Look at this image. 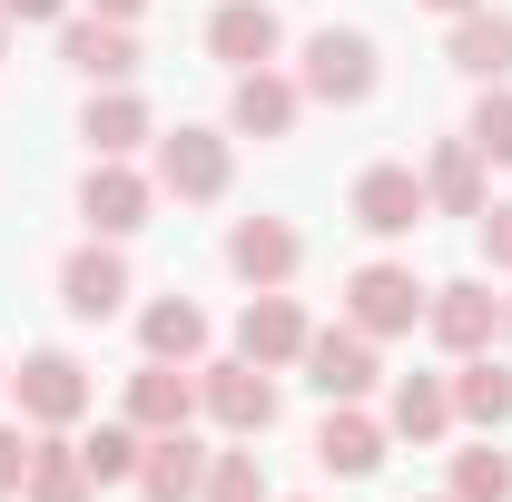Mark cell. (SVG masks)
Segmentation results:
<instances>
[{
	"label": "cell",
	"instance_id": "27",
	"mask_svg": "<svg viewBox=\"0 0 512 502\" xmlns=\"http://www.w3.org/2000/svg\"><path fill=\"white\" fill-rule=\"evenodd\" d=\"M453 502H512V453H493V443L453 453Z\"/></svg>",
	"mask_w": 512,
	"mask_h": 502
},
{
	"label": "cell",
	"instance_id": "34",
	"mask_svg": "<svg viewBox=\"0 0 512 502\" xmlns=\"http://www.w3.org/2000/svg\"><path fill=\"white\" fill-rule=\"evenodd\" d=\"M424 10H444V20H463V10H483V0H424Z\"/></svg>",
	"mask_w": 512,
	"mask_h": 502
},
{
	"label": "cell",
	"instance_id": "28",
	"mask_svg": "<svg viewBox=\"0 0 512 502\" xmlns=\"http://www.w3.org/2000/svg\"><path fill=\"white\" fill-rule=\"evenodd\" d=\"M463 138L493 158V168H512V79H493L483 99H473V119H463Z\"/></svg>",
	"mask_w": 512,
	"mask_h": 502
},
{
	"label": "cell",
	"instance_id": "26",
	"mask_svg": "<svg viewBox=\"0 0 512 502\" xmlns=\"http://www.w3.org/2000/svg\"><path fill=\"white\" fill-rule=\"evenodd\" d=\"M138 453H148V434L138 424H99V434H79V463H89V483H138Z\"/></svg>",
	"mask_w": 512,
	"mask_h": 502
},
{
	"label": "cell",
	"instance_id": "25",
	"mask_svg": "<svg viewBox=\"0 0 512 502\" xmlns=\"http://www.w3.org/2000/svg\"><path fill=\"white\" fill-rule=\"evenodd\" d=\"M138 345H148L158 365H197V355H207V315H197L188 296H158V306L138 315Z\"/></svg>",
	"mask_w": 512,
	"mask_h": 502
},
{
	"label": "cell",
	"instance_id": "3",
	"mask_svg": "<svg viewBox=\"0 0 512 502\" xmlns=\"http://www.w3.org/2000/svg\"><path fill=\"white\" fill-rule=\"evenodd\" d=\"M424 296H434V286H414V266H355V276H345V325H355V335H414V325H424Z\"/></svg>",
	"mask_w": 512,
	"mask_h": 502
},
{
	"label": "cell",
	"instance_id": "15",
	"mask_svg": "<svg viewBox=\"0 0 512 502\" xmlns=\"http://www.w3.org/2000/svg\"><path fill=\"white\" fill-rule=\"evenodd\" d=\"M207 443L178 424V434H148V453H138V502H197L207 493Z\"/></svg>",
	"mask_w": 512,
	"mask_h": 502
},
{
	"label": "cell",
	"instance_id": "16",
	"mask_svg": "<svg viewBox=\"0 0 512 502\" xmlns=\"http://www.w3.org/2000/svg\"><path fill=\"white\" fill-rule=\"evenodd\" d=\"M227 266H237L247 286H286V276L306 266V237H296L286 217H237V227H227Z\"/></svg>",
	"mask_w": 512,
	"mask_h": 502
},
{
	"label": "cell",
	"instance_id": "24",
	"mask_svg": "<svg viewBox=\"0 0 512 502\" xmlns=\"http://www.w3.org/2000/svg\"><path fill=\"white\" fill-rule=\"evenodd\" d=\"M99 483H89V463H79V443L69 434H30V483H20V502H89Z\"/></svg>",
	"mask_w": 512,
	"mask_h": 502
},
{
	"label": "cell",
	"instance_id": "4",
	"mask_svg": "<svg viewBox=\"0 0 512 502\" xmlns=\"http://www.w3.org/2000/svg\"><path fill=\"white\" fill-rule=\"evenodd\" d=\"M10 394H20V414H30L40 434H69V424L89 414V365H79V355H60V345H40V355H20Z\"/></svg>",
	"mask_w": 512,
	"mask_h": 502
},
{
	"label": "cell",
	"instance_id": "32",
	"mask_svg": "<svg viewBox=\"0 0 512 502\" xmlns=\"http://www.w3.org/2000/svg\"><path fill=\"white\" fill-rule=\"evenodd\" d=\"M10 10V30H30V20H69V0H0Z\"/></svg>",
	"mask_w": 512,
	"mask_h": 502
},
{
	"label": "cell",
	"instance_id": "38",
	"mask_svg": "<svg viewBox=\"0 0 512 502\" xmlns=\"http://www.w3.org/2000/svg\"><path fill=\"white\" fill-rule=\"evenodd\" d=\"M444 502H453V493H444Z\"/></svg>",
	"mask_w": 512,
	"mask_h": 502
},
{
	"label": "cell",
	"instance_id": "13",
	"mask_svg": "<svg viewBox=\"0 0 512 502\" xmlns=\"http://www.w3.org/2000/svg\"><path fill=\"white\" fill-rule=\"evenodd\" d=\"M207 50H217L227 69H276L286 20H276L266 0H217V10H207Z\"/></svg>",
	"mask_w": 512,
	"mask_h": 502
},
{
	"label": "cell",
	"instance_id": "1",
	"mask_svg": "<svg viewBox=\"0 0 512 502\" xmlns=\"http://www.w3.org/2000/svg\"><path fill=\"white\" fill-rule=\"evenodd\" d=\"M375 79H384V69H375V40H365V30H335V20L306 40V60H296V89L325 99V109H365Z\"/></svg>",
	"mask_w": 512,
	"mask_h": 502
},
{
	"label": "cell",
	"instance_id": "6",
	"mask_svg": "<svg viewBox=\"0 0 512 502\" xmlns=\"http://www.w3.org/2000/svg\"><path fill=\"white\" fill-rule=\"evenodd\" d=\"M227 178H237V148H227L217 128H168V138H158V188L168 197L207 207V197H227Z\"/></svg>",
	"mask_w": 512,
	"mask_h": 502
},
{
	"label": "cell",
	"instance_id": "37",
	"mask_svg": "<svg viewBox=\"0 0 512 502\" xmlns=\"http://www.w3.org/2000/svg\"><path fill=\"white\" fill-rule=\"evenodd\" d=\"M0 384H10V375H0Z\"/></svg>",
	"mask_w": 512,
	"mask_h": 502
},
{
	"label": "cell",
	"instance_id": "22",
	"mask_svg": "<svg viewBox=\"0 0 512 502\" xmlns=\"http://www.w3.org/2000/svg\"><path fill=\"white\" fill-rule=\"evenodd\" d=\"M384 424L404 443H444L453 434V375H404L394 394H384Z\"/></svg>",
	"mask_w": 512,
	"mask_h": 502
},
{
	"label": "cell",
	"instance_id": "14",
	"mask_svg": "<svg viewBox=\"0 0 512 502\" xmlns=\"http://www.w3.org/2000/svg\"><path fill=\"white\" fill-rule=\"evenodd\" d=\"M493 158L473 148V138H434V158H424V197H434V217H483L493 207V178H483Z\"/></svg>",
	"mask_w": 512,
	"mask_h": 502
},
{
	"label": "cell",
	"instance_id": "30",
	"mask_svg": "<svg viewBox=\"0 0 512 502\" xmlns=\"http://www.w3.org/2000/svg\"><path fill=\"white\" fill-rule=\"evenodd\" d=\"M473 227H483V256H493V266L512 276V197H493V207H483Z\"/></svg>",
	"mask_w": 512,
	"mask_h": 502
},
{
	"label": "cell",
	"instance_id": "33",
	"mask_svg": "<svg viewBox=\"0 0 512 502\" xmlns=\"http://www.w3.org/2000/svg\"><path fill=\"white\" fill-rule=\"evenodd\" d=\"M89 10H99V20H138L148 0H89Z\"/></svg>",
	"mask_w": 512,
	"mask_h": 502
},
{
	"label": "cell",
	"instance_id": "9",
	"mask_svg": "<svg viewBox=\"0 0 512 502\" xmlns=\"http://www.w3.org/2000/svg\"><path fill=\"white\" fill-rule=\"evenodd\" d=\"M306 335H316V325H306V306H296L286 286H256L247 315H237V355L266 365V375H276V365H296V355H306Z\"/></svg>",
	"mask_w": 512,
	"mask_h": 502
},
{
	"label": "cell",
	"instance_id": "7",
	"mask_svg": "<svg viewBox=\"0 0 512 502\" xmlns=\"http://www.w3.org/2000/svg\"><path fill=\"white\" fill-rule=\"evenodd\" d=\"M148 207H158V178H138L128 158H89V178H79V217H89V237H138Z\"/></svg>",
	"mask_w": 512,
	"mask_h": 502
},
{
	"label": "cell",
	"instance_id": "18",
	"mask_svg": "<svg viewBox=\"0 0 512 502\" xmlns=\"http://www.w3.org/2000/svg\"><path fill=\"white\" fill-rule=\"evenodd\" d=\"M306 109V89L286 79V69H237V99H227V128L237 138H286Z\"/></svg>",
	"mask_w": 512,
	"mask_h": 502
},
{
	"label": "cell",
	"instance_id": "23",
	"mask_svg": "<svg viewBox=\"0 0 512 502\" xmlns=\"http://www.w3.org/2000/svg\"><path fill=\"white\" fill-rule=\"evenodd\" d=\"M453 424H473V434H503L512 424V375L493 355H463L453 365Z\"/></svg>",
	"mask_w": 512,
	"mask_h": 502
},
{
	"label": "cell",
	"instance_id": "20",
	"mask_svg": "<svg viewBox=\"0 0 512 502\" xmlns=\"http://www.w3.org/2000/svg\"><path fill=\"white\" fill-rule=\"evenodd\" d=\"M79 138H89V158H128V148H148L158 128H148V99H138V89H89Z\"/></svg>",
	"mask_w": 512,
	"mask_h": 502
},
{
	"label": "cell",
	"instance_id": "36",
	"mask_svg": "<svg viewBox=\"0 0 512 502\" xmlns=\"http://www.w3.org/2000/svg\"><path fill=\"white\" fill-rule=\"evenodd\" d=\"M503 345H512V296H503Z\"/></svg>",
	"mask_w": 512,
	"mask_h": 502
},
{
	"label": "cell",
	"instance_id": "10",
	"mask_svg": "<svg viewBox=\"0 0 512 502\" xmlns=\"http://www.w3.org/2000/svg\"><path fill=\"white\" fill-rule=\"evenodd\" d=\"M60 306L79 315V325H109V315L128 306V256H119V237H89V247L60 266Z\"/></svg>",
	"mask_w": 512,
	"mask_h": 502
},
{
	"label": "cell",
	"instance_id": "29",
	"mask_svg": "<svg viewBox=\"0 0 512 502\" xmlns=\"http://www.w3.org/2000/svg\"><path fill=\"white\" fill-rule=\"evenodd\" d=\"M197 502H266V473H256V453H217L207 463V493Z\"/></svg>",
	"mask_w": 512,
	"mask_h": 502
},
{
	"label": "cell",
	"instance_id": "5",
	"mask_svg": "<svg viewBox=\"0 0 512 502\" xmlns=\"http://www.w3.org/2000/svg\"><path fill=\"white\" fill-rule=\"evenodd\" d=\"M424 325H434V345H444L453 365H463V355H493V335H503V296H493L483 276H453V286L424 296Z\"/></svg>",
	"mask_w": 512,
	"mask_h": 502
},
{
	"label": "cell",
	"instance_id": "8",
	"mask_svg": "<svg viewBox=\"0 0 512 502\" xmlns=\"http://www.w3.org/2000/svg\"><path fill=\"white\" fill-rule=\"evenodd\" d=\"M296 365H306V384H316L325 404H365V394H375V335H355V325H325V335H306V355H296Z\"/></svg>",
	"mask_w": 512,
	"mask_h": 502
},
{
	"label": "cell",
	"instance_id": "19",
	"mask_svg": "<svg viewBox=\"0 0 512 502\" xmlns=\"http://www.w3.org/2000/svg\"><path fill=\"white\" fill-rule=\"evenodd\" d=\"M316 463L325 473H345V483H365L384 463V424L365 414V404H325V424H316Z\"/></svg>",
	"mask_w": 512,
	"mask_h": 502
},
{
	"label": "cell",
	"instance_id": "11",
	"mask_svg": "<svg viewBox=\"0 0 512 502\" xmlns=\"http://www.w3.org/2000/svg\"><path fill=\"white\" fill-rule=\"evenodd\" d=\"M424 217H434V197H424L414 168H394V158H384V168L355 178V227H365V237H414Z\"/></svg>",
	"mask_w": 512,
	"mask_h": 502
},
{
	"label": "cell",
	"instance_id": "35",
	"mask_svg": "<svg viewBox=\"0 0 512 502\" xmlns=\"http://www.w3.org/2000/svg\"><path fill=\"white\" fill-rule=\"evenodd\" d=\"M0 60H10V10H0Z\"/></svg>",
	"mask_w": 512,
	"mask_h": 502
},
{
	"label": "cell",
	"instance_id": "21",
	"mask_svg": "<svg viewBox=\"0 0 512 502\" xmlns=\"http://www.w3.org/2000/svg\"><path fill=\"white\" fill-rule=\"evenodd\" d=\"M444 60L463 69V79H483V89H493V79H512V10H463Z\"/></svg>",
	"mask_w": 512,
	"mask_h": 502
},
{
	"label": "cell",
	"instance_id": "17",
	"mask_svg": "<svg viewBox=\"0 0 512 502\" xmlns=\"http://www.w3.org/2000/svg\"><path fill=\"white\" fill-rule=\"evenodd\" d=\"M188 414H197V365H158V355H148V365L128 375V424H138V434H178Z\"/></svg>",
	"mask_w": 512,
	"mask_h": 502
},
{
	"label": "cell",
	"instance_id": "12",
	"mask_svg": "<svg viewBox=\"0 0 512 502\" xmlns=\"http://www.w3.org/2000/svg\"><path fill=\"white\" fill-rule=\"evenodd\" d=\"M60 60L89 79V89H128L138 79V40H128V20H60Z\"/></svg>",
	"mask_w": 512,
	"mask_h": 502
},
{
	"label": "cell",
	"instance_id": "31",
	"mask_svg": "<svg viewBox=\"0 0 512 502\" xmlns=\"http://www.w3.org/2000/svg\"><path fill=\"white\" fill-rule=\"evenodd\" d=\"M20 483H30V434H20V424H0V502L20 493Z\"/></svg>",
	"mask_w": 512,
	"mask_h": 502
},
{
	"label": "cell",
	"instance_id": "2",
	"mask_svg": "<svg viewBox=\"0 0 512 502\" xmlns=\"http://www.w3.org/2000/svg\"><path fill=\"white\" fill-rule=\"evenodd\" d=\"M197 414H207L217 434L256 443L266 424H276V384H266V365H247V355H227V365H197Z\"/></svg>",
	"mask_w": 512,
	"mask_h": 502
}]
</instances>
